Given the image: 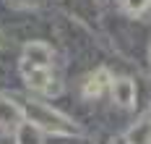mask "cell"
<instances>
[{"mask_svg": "<svg viewBox=\"0 0 151 144\" xmlns=\"http://www.w3.org/2000/svg\"><path fill=\"white\" fill-rule=\"evenodd\" d=\"M112 97H115V102L122 105V108L133 105V100H136V84H133L130 79H117V81H112Z\"/></svg>", "mask_w": 151, "mask_h": 144, "instance_id": "obj_1", "label": "cell"}, {"mask_svg": "<svg viewBox=\"0 0 151 144\" xmlns=\"http://www.w3.org/2000/svg\"><path fill=\"white\" fill-rule=\"evenodd\" d=\"M26 58L31 60V68H47L50 58H52V50L47 47L45 42H31L26 47Z\"/></svg>", "mask_w": 151, "mask_h": 144, "instance_id": "obj_2", "label": "cell"}, {"mask_svg": "<svg viewBox=\"0 0 151 144\" xmlns=\"http://www.w3.org/2000/svg\"><path fill=\"white\" fill-rule=\"evenodd\" d=\"M107 84H109V73H107V71H96V73H91L89 79H86L83 95H86V97H99Z\"/></svg>", "mask_w": 151, "mask_h": 144, "instance_id": "obj_3", "label": "cell"}, {"mask_svg": "<svg viewBox=\"0 0 151 144\" xmlns=\"http://www.w3.org/2000/svg\"><path fill=\"white\" fill-rule=\"evenodd\" d=\"M50 71L47 68H31L29 73H26V84H29L31 89H47L50 87Z\"/></svg>", "mask_w": 151, "mask_h": 144, "instance_id": "obj_4", "label": "cell"}, {"mask_svg": "<svg viewBox=\"0 0 151 144\" xmlns=\"http://www.w3.org/2000/svg\"><path fill=\"white\" fill-rule=\"evenodd\" d=\"M128 142L130 144H151V121H143L138 128H133Z\"/></svg>", "mask_w": 151, "mask_h": 144, "instance_id": "obj_5", "label": "cell"}, {"mask_svg": "<svg viewBox=\"0 0 151 144\" xmlns=\"http://www.w3.org/2000/svg\"><path fill=\"white\" fill-rule=\"evenodd\" d=\"M18 118H21V110L18 108H13L11 102H0V123L3 126H13Z\"/></svg>", "mask_w": 151, "mask_h": 144, "instance_id": "obj_6", "label": "cell"}, {"mask_svg": "<svg viewBox=\"0 0 151 144\" xmlns=\"http://www.w3.org/2000/svg\"><path fill=\"white\" fill-rule=\"evenodd\" d=\"M21 144H42V136L34 126H21Z\"/></svg>", "mask_w": 151, "mask_h": 144, "instance_id": "obj_7", "label": "cell"}, {"mask_svg": "<svg viewBox=\"0 0 151 144\" xmlns=\"http://www.w3.org/2000/svg\"><path fill=\"white\" fill-rule=\"evenodd\" d=\"M151 0H122V5L130 11V13H143L146 8H149Z\"/></svg>", "mask_w": 151, "mask_h": 144, "instance_id": "obj_8", "label": "cell"}, {"mask_svg": "<svg viewBox=\"0 0 151 144\" xmlns=\"http://www.w3.org/2000/svg\"><path fill=\"white\" fill-rule=\"evenodd\" d=\"M112 144H130V142H128V139H115Z\"/></svg>", "mask_w": 151, "mask_h": 144, "instance_id": "obj_9", "label": "cell"}]
</instances>
